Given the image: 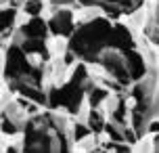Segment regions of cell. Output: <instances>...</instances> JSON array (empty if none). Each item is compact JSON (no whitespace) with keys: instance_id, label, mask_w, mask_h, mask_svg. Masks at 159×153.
Masks as SVG:
<instances>
[{"instance_id":"cell-6","label":"cell","mask_w":159,"mask_h":153,"mask_svg":"<svg viewBox=\"0 0 159 153\" xmlns=\"http://www.w3.org/2000/svg\"><path fill=\"white\" fill-rule=\"evenodd\" d=\"M107 65H109V69H113V73H115V76H117V78H119L121 82H126V80H128L126 69L121 67V63H119L115 57H113V59H107Z\"/></svg>"},{"instance_id":"cell-12","label":"cell","mask_w":159,"mask_h":153,"mask_svg":"<svg viewBox=\"0 0 159 153\" xmlns=\"http://www.w3.org/2000/svg\"><path fill=\"white\" fill-rule=\"evenodd\" d=\"M103 99H105V90H98V88H96L94 92H92V99H90V101H92V105H96L98 101H103Z\"/></svg>"},{"instance_id":"cell-7","label":"cell","mask_w":159,"mask_h":153,"mask_svg":"<svg viewBox=\"0 0 159 153\" xmlns=\"http://www.w3.org/2000/svg\"><path fill=\"white\" fill-rule=\"evenodd\" d=\"M23 50H30V53H34V50H40V53H46V49H44V44L42 42H36V40H27L23 44Z\"/></svg>"},{"instance_id":"cell-8","label":"cell","mask_w":159,"mask_h":153,"mask_svg":"<svg viewBox=\"0 0 159 153\" xmlns=\"http://www.w3.org/2000/svg\"><path fill=\"white\" fill-rule=\"evenodd\" d=\"M90 126H92L94 130L103 128V118H101V113H96V111L90 113Z\"/></svg>"},{"instance_id":"cell-9","label":"cell","mask_w":159,"mask_h":153,"mask_svg":"<svg viewBox=\"0 0 159 153\" xmlns=\"http://www.w3.org/2000/svg\"><path fill=\"white\" fill-rule=\"evenodd\" d=\"M21 88V92H23L25 97H32V99H36V101H44V97L40 95V92H36L34 88H30V86H19Z\"/></svg>"},{"instance_id":"cell-13","label":"cell","mask_w":159,"mask_h":153,"mask_svg":"<svg viewBox=\"0 0 159 153\" xmlns=\"http://www.w3.org/2000/svg\"><path fill=\"white\" fill-rule=\"evenodd\" d=\"M107 128V132H109V137L113 138V141H121V134H119L117 130H113V126H105Z\"/></svg>"},{"instance_id":"cell-11","label":"cell","mask_w":159,"mask_h":153,"mask_svg":"<svg viewBox=\"0 0 159 153\" xmlns=\"http://www.w3.org/2000/svg\"><path fill=\"white\" fill-rule=\"evenodd\" d=\"M40 0H32V2H27V7H25V11L27 13H32V15H36V13H40Z\"/></svg>"},{"instance_id":"cell-4","label":"cell","mask_w":159,"mask_h":153,"mask_svg":"<svg viewBox=\"0 0 159 153\" xmlns=\"http://www.w3.org/2000/svg\"><path fill=\"white\" fill-rule=\"evenodd\" d=\"M111 42L115 44V46H119V49H126V50L132 46L130 34H128L124 27H117V30H113V34H111Z\"/></svg>"},{"instance_id":"cell-15","label":"cell","mask_w":159,"mask_h":153,"mask_svg":"<svg viewBox=\"0 0 159 153\" xmlns=\"http://www.w3.org/2000/svg\"><path fill=\"white\" fill-rule=\"evenodd\" d=\"M151 130H153V132H157V130H159V122H153V126H151Z\"/></svg>"},{"instance_id":"cell-1","label":"cell","mask_w":159,"mask_h":153,"mask_svg":"<svg viewBox=\"0 0 159 153\" xmlns=\"http://www.w3.org/2000/svg\"><path fill=\"white\" fill-rule=\"evenodd\" d=\"M8 76H21L19 72H25V73H38V72H32V67H30V63L25 61L23 53L17 49V46H13L11 49V53H8Z\"/></svg>"},{"instance_id":"cell-14","label":"cell","mask_w":159,"mask_h":153,"mask_svg":"<svg viewBox=\"0 0 159 153\" xmlns=\"http://www.w3.org/2000/svg\"><path fill=\"white\" fill-rule=\"evenodd\" d=\"M88 134V128H84V126H75V138H84Z\"/></svg>"},{"instance_id":"cell-3","label":"cell","mask_w":159,"mask_h":153,"mask_svg":"<svg viewBox=\"0 0 159 153\" xmlns=\"http://www.w3.org/2000/svg\"><path fill=\"white\" fill-rule=\"evenodd\" d=\"M23 34L30 36V38H44V36H46V23L40 21V19H32V21L23 27Z\"/></svg>"},{"instance_id":"cell-10","label":"cell","mask_w":159,"mask_h":153,"mask_svg":"<svg viewBox=\"0 0 159 153\" xmlns=\"http://www.w3.org/2000/svg\"><path fill=\"white\" fill-rule=\"evenodd\" d=\"M13 19H15V11H4L2 13V27H8Z\"/></svg>"},{"instance_id":"cell-2","label":"cell","mask_w":159,"mask_h":153,"mask_svg":"<svg viewBox=\"0 0 159 153\" xmlns=\"http://www.w3.org/2000/svg\"><path fill=\"white\" fill-rule=\"evenodd\" d=\"M50 27H52V32H57V34H69L71 32V15H69V13H67V11H65V13H59V15L55 17V19H52V21H50Z\"/></svg>"},{"instance_id":"cell-5","label":"cell","mask_w":159,"mask_h":153,"mask_svg":"<svg viewBox=\"0 0 159 153\" xmlns=\"http://www.w3.org/2000/svg\"><path fill=\"white\" fill-rule=\"evenodd\" d=\"M128 63H130V76H132V78H140L144 73L143 59L136 55V53H128Z\"/></svg>"}]
</instances>
